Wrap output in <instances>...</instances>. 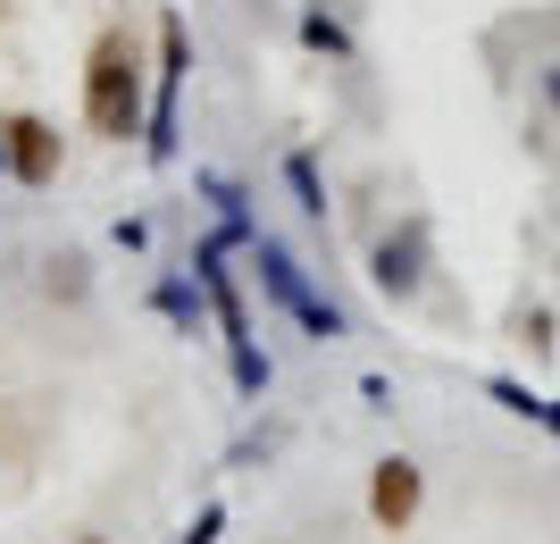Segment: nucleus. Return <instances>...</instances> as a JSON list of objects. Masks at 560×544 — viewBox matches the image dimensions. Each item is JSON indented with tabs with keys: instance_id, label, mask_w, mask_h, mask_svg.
Returning a JSON list of instances; mask_svg holds the SVG:
<instances>
[{
	"instance_id": "f257e3e1",
	"label": "nucleus",
	"mask_w": 560,
	"mask_h": 544,
	"mask_svg": "<svg viewBox=\"0 0 560 544\" xmlns=\"http://www.w3.org/2000/svg\"><path fill=\"white\" fill-rule=\"evenodd\" d=\"M84 118L109 142L142 135V59H135V34H126V25H109L93 43V59H84Z\"/></svg>"
},
{
	"instance_id": "f03ea898",
	"label": "nucleus",
	"mask_w": 560,
	"mask_h": 544,
	"mask_svg": "<svg viewBox=\"0 0 560 544\" xmlns=\"http://www.w3.org/2000/svg\"><path fill=\"white\" fill-rule=\"evenodd\" d=\"M201 285H210L218 327H226L234 385H243V394H259V385H268V360H259V344H252V319H243V293H234V277H226V235H218V243H201Z\"/></svg>"
},
{
	"instance_id": "7ed1b4c3",
	"label": "nucleus",
	"mask_w": 560,
	"mask_h": 544,
	"mask_svg": "<svg viewBox=\"0 0 560 544\" xmlns=\"http://www.w3.org/2000/svg\"><path fill=\"white\" fill-rule=\"evenodd\" d=\"M259 285H268V293H277V302L293 310L310 335H318V344H327V335H343V310L318 302V293L302 285V268H293V252H284V243H268V235H259Z\"/></svg>"
},
{
	"instance_id": "20e7f679",
	"label": "nucleus",
	"mask_w": 560,
	"mask_h": 544,
	"mask_svg": "<svg viewBox=\"0 0 560 544\" xmlns=\"http://www.w3.org/2000/svg\"><path fill=\"white\" fill-rule=\"evenodd\" d=\"M419 502H427V477H419V461H376V477H369V520L385 528V536H401V528L419 520Z\"/></svg>"
},
{
	"instance_id": "39448f33",
	"label": "nucleus",
	"mask_w": 560,
	"mask_h": 544,
	"mask_svg": "<svg viewBox=\"0 0 560 544\" xmlns=\"http://www.w3.org/2000/svg\"><path fill=\"white\" fill-rule=\"evenodd\" d=\"M192 43H185V18L160 25V109H151V160H167L176 151V76H185Z\"/></svg>"
},
{
	"instance_id": "423d86ee",
	"label": "nucleus",
	"mask_w": 560,
	"mask_h": 544,
	"mask_svg": "<svg viewBox=\"0 0 560 544\" xmlns=\"http://www.w3.org/2000/svg\"><path fill=\"white\" fill-rule=\"evenodd\" d=\"M9 176L18 185H50L59 176V126L50 118H9Z\"/></svg>"
},
{
	"instance_id": "0eeeda50",
	"label": "nucleus",
	"mask_w": 560,
	"mask_h": 544,
	"mask_svg": "<svg viewBox=\"0 0 560 544\" xmlns=\"http://www.w3.org/2000/svg\"><path fill=\"white\" fill-rule=\"evenodd\" d=\"M419 227H401V235H385L376 243V261H369V277H376V293H385V302H410V293H419Z\"/></svg>"
},
{
	"instance_id": "6e6552de",
	"label": "nucleus",
	"mask_w": 560,
	"mask_h": 544,
	"mask_svg": "<svg viewBox=\"0 0 560 544\" xmlns=\"http://www.w3.org/2000/svg\"><path fill=\"white\" fill-rule=\"evenodd\" d=\"M486 394L511 410V419H536L544 436L560 444V403H552V394H536V385H518V378H486Z\"/></svg>"
},
{
	"instance_id": "1a4fd4ad",
	"label": "nucleus",
	"mask_w": 560,
	"mask_h": 544,
	"mask_svg": "<svg viewBox=\"0 0 560 544\" xmlns=\"http://www.w3.org/2000/svg\"><path fill=\"white\" fill-rule=\"evenodd\" d=\"M284 176H293V193H302L310 218H327V193H318V160H310V151H293V160H284Z\"/></svg>"
},
{
	"instance_id": "9d476101",
	"label": "nucleus",
	"mask_w": 560,
	"mask_h": 544,
	"mask_svg": "<svg viewBox=\"0 0 560 544\" xmlns=\"http://www.w3.org/2000/svg\"><path fill=\"white\" fill-rule=\"evenodd\" d=\"M302 43H310V50H327V59H343V50H351L335 18H302Z\"/></svg>"
},
{
	"instance_id": "9b49d317",
	"label": "nucleus",
	"mask_w": 560,
	"mask_h": 544,
	"mask_svg": "<svg viewBox=\"0 0 560 544\" xmlns=\"http://www.w3.org/2000/svg\"><path fill=\"white\" fill-rule=\"evenodd\" d=\"M218 528H226V511H218V502H210V511H201V520H192V528H185V536H176V544H218Z\"/></svg>"
},
{
	"instance_id": "f8f14e48",
	"label": "nucleus",
	"mask_w": 560,
	"mask_h": 544,
	"mask_svg": "<svg viewBox=\"0 0 560 544\" xmlns=\"http://www.w3.org/2000/svg\"><path fill=\"white\" fill-rule=\"evenodd\" d=\"M160 310H167V319H185V327H192V293H185V285H160Z\"/></svg>"
},
{
	"instance_id": "ddd939ff",
	"label": "nucleus",
	"mask_w": 560,
	"mask_h": 544,
	"mask_svg": "<svg viewBox=\"0 0 560 544\" xmlns=\"http://www.w3.org/2000/svg\"><path fill=\"white\" fill-rule=\"evenodd\" d=\"M544 101H552V109H560V59H552V68H544Z\"/></svg>"
},
{
	"instance_id": "4468645a",
	"label": "nucleus",
	"mask_w": 560,
	"mask_h": 544,
	"mask_svg": "<svg viewBox=\"0 0 560 544\" xmlns=\"http://www.w3.org/2000/svg\"><path fill=\"white\" fill-rule=\"evenodd\" d=\"M0 176H9V126H0Z\"/></svg>"
},
{
	"instance_id": "2eb2a0df",
	"label": "nucleus",
	"mask_w": 560,
	"mask_h": 544,
	"mask_svg": "<svg viewBox=\"0 0 560 544\" xmlns=\"http://www.w3.org/2000/svg\"><path fill=\"white\" fill-rule=\"evenodd\" d=\"M75 544H101V536H75Z\"/></svg>"
}]
</instances>
